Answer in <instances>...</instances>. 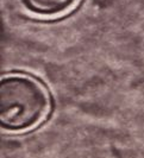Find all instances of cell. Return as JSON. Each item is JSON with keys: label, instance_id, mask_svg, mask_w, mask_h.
<instances>
[{"label": "cell", "instance_id": "cell-1", "mask_svg": "<svg viewBox=\"0 0 144 158\" xmlns=\"http://www.w3.org/2000/svg\"><path fill=\"white\" fill-rule=\"evenodd\" d=\"M50 98L37 80L25 75H10L0 85L1 126L23 131L36 126L47 117Z\"/></svg>", "mask_w": 144, "mask_h": 158}, {"label": "cell", "instance_id": "cell-2", "mask_svg": "<svg viewBox=\"0 0 144 158\" xmlns=\"http://www.w3.org/2000/svg\"><path fill=\"white\" fill-rule=\"evenodd\" d=\"M22 6L33 16L54 18L72 11L80 0H19Z\"/></svg>", "mask_w": 144, "mask_h": 158}]
</instances>
